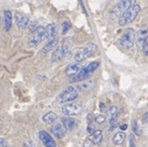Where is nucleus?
<instances>
[{
    "instance_id": "obj_34",
    "label": "nucleus",
    "mask_w": 148,
    "mask_h": 147,
    "mask_svg": "<svg viewBox=\"0 0 148 147\" xmlns=\"http://www.w3.org/2000/svg\"><path fill=\"white\" fill-rule=\"evenodd\" d=\"M120 128H121V130H123V131H124V130H127V128H128V125H125V124H124V125H122Z\"/></svg>"
},
{
    "instance_id": "obj_24",
    "label": "nucleus",
    "mask_w": 148,
    "mask_h": 147,
    "mask_svg": "<svg viewBox=\"0 0 148 147\" xmlns=\"http://www.w3.org/2000/svg\"><path fill=\"white\" fill-rule=\"evenodd\" d=\"M98 67H99V63H98V61H93V63H89V65H88L87 67H85L92 74L93 71H95L96 69H98Z\"/></svg>"
},
{
    "instance_id": "obj_9",
    "label": "nucleus",
    "mask_w": 148,
    "mask_h": 147,
    "mask_svg": "<svg viewBox=\"0 0 148 147\" xmlns=\"http://www.w3.org/2000/svg\"><path fill=\"white\" fill-rule=\"evenodd\" d=\"M39 138L42 141L45 147H56V143L52 139V137L48 134L45 131H40L39 132Z\"/></svg>"
},
{
    "instance_id": "obj_35",
    "label": "nucleus",
    "mask_w": 148,
    "mask_h": 147,
    "mask_svg": "<svg viewBox=\"0 0 148 147\" xmlns=\"http://www.w3.org/2000/svg\"><path fill=\"white\" fill-rule=\"evenodd\" d=\"M143 121H144V122H147V121H148V113H146L145 115H144V117H143Z\"/></svg>"
},
{
    "instance_id": "obj_20",
    "label": "nucleus",
    "mask_w": 148,
    "mask_h": 147,
    "mask_svg": "<svg viewBox=\"0 0 148 147\" xmlns=\"http://www.w3.org/2000/svg\"><path fill=\"white\" fill-rule=\"evenodd\" d=\"M108 115H109V124H110V125H113V124L116 122L118 117H119L118 107H116V106H111V107L108 109Z\"/></svg>"
},
{
    "instance_id": "obj_31",
    "label": "nucleus",
    "mask_w": 148,
    "mask_h": 147,
    "mask_svg": "<svg viewBox=\"0 0 148 147\" xmlns=\"http://www.w3.org/2000/svg\"><path fill=\"white\" fill-rule=\"evenodd\" d=\"M0 147H7V143L4 138H0Z\"/></svg>"
},
{
    "instance_id": "obj_6",
    "label": "nucleus",
    "mask_w": 148,
    "mask_h": 147,
    "mask_svg": "<svg viewBox=\"0 0 148 147\" xmlns=\"http://www.w3.org/2000/svg\"><path fill=\"white\" fill-rule=\"evenodd\" d=\"M79 96L78 91L74 87H68L64 91H62L58 96V101L61 103L64 102H72L75 99H77Z\"/></svg>"
},
{
    "instance_id": "obj_15",
    "label": "nucleus",
    "mask_w": 148,
    "mask_h": 147,
    "mask_svg": "<svg viewBox=\"0 0 148 147\" xmlns=\"http://www.w3.org/2000/svg\"><path fill=\"white\" fill-rule=\"evenodd\" d=\"M81 69H82V67H81V65H79L78 63H71V65H69L68 67H66V69H65V75L68 77H74V76H76Z\"/></svg>"
},
{
    "instance_id": "obj_28",
    "label": "nucleus",
    "mask_w": 148,
    "mask_h": 147,
    "mask_svg": "<svg viewBox=\"0 0 148 147\" xmlns=\"http://www.w3.org/2000/svg\"><path fill=\"white\" fill-rule=\"evenodd\" d=\"M71 29V25L69 22L62 23V33H66Z\"/></svg>"
},
{
    "instance_id": "obj_14",
    "label": "nucleus",
    "mask_w": 148,
    "mask_h": 147,
    "mask_svg": "<svg viewBox=\"0 0 148 147\" xmlns=\"http://www.w3.org/2000/svg\"><path fill=\"white\" fill-rule=\"evenodd\" d=\"M61 124H62L63 127L65 128V130L72 131L77 127L78 122H77L75 119H73V117H62V119H61Z\"/></svg>"
},
{
    "instance_id": "obj_5",
    "label": "nucleus",
    "mask_w": 148,
    "mask_h": 147,
    "mask_svg": "<svg viewBox=\"0 0 148 147\" xmlns=\"http://www.w3.org/2000/svg\"><path fill=\"white\" fill-rule=\"evenodd\" d=\"M61 110H62L63 115L72 117V115H78L82 113V111L84 110V106L80 102H72V103L63 105Z\"/></svg>"
},
{
    "instance_id": "obj_1",
    "label": "nucleus",
    "mask_w": 148,
    "mask_h": 147,
    "mask_svg": "<svg viewBox=\"0 0 148 147\" xmlns=\"http://www.w3.org/2000/svg\"><path fill=\"white\" fill-rule=\"evenodd\" d=\"M141 11V7L138 4H134L133 6H131L127 11H125L119 19V24L120 26H126L131 23H133L136 20V17Z\"/></svg>"
},
{
    "instance_id": "obj_36",
    "label": "nucleus",
    "mask_w": 148,
    "mask_h": 147,
    "mask_svg": "<svg viewBox=\"0 0 148 147\" xmlns=\"http://www.w3.org/2000/svg\"><path fill=\"white\" fill-rule=\"evenodd\" d=\"M0 25H1V15H0Z\"/></svg>"
},
{
    "instance_id": "obj_21",
    "label": "nucleus",
    "mask_w": 148,
    "mask_h": 147,
    "mask_svg": "<svg viewBox=\"0 0 148 147\" xmlns=\"http://www.w3.org/2000/svg\"><path fill=\"white\" fill-rule=\"evenodd\" d=\"M125 139H126V134L124 132H118L112 137V142L116 145H121L125 142Z\"/></svg>"
},
{
    "instance_id": "obj_7",
    "label": "nucleus",
    "mask_w": 148,
    "mask_h": 147,
    "mask_svg": "<svg viewBox=\"0 0 148 147\" xmlns=\"http://www.w3.org/2000/svg\"><path fill=\"white\" fill-rule=\"evenodd\" d=\"M44 38H46V28L44 27H38L36 29L35 33L32 36L30 40V45L31 46H37L38 44H40L44 40Z\"/></svg>"
},
{
    "instance_id": "obj_22",
    "label": "nucleus",
    "mask_w": 148,
    "mask_h": 147,
    "mask_svg": "<svg viewBox=\"0 0 148 147\" xmlns=\"http://www.w3.org/2000/svg\"><path fill=\"white\" fill-rule=\"evenodd\" d=\"M56 119H57L56 113H52V111H50V113H47L46 115H43V117H42L43 122H44V123H46V124H52V123H54V122L56 121Z\"/></svg>"
},
{
    "instance_id": "obj_11",
    "label": "nucleus",
    "mask_w": 148,
    "mask_h": 147,
    "mask_svg": "<svg viewBox=\"0 0 148 147\" xmlns=\"http://www.w3.org/2000/svg\"><path fill=\"white\" fill-rule=\"evenodd\" d=\"M147 37H148V29L146 28V27H143V28L138 31L137 35H136V38H137L138 46H139L141 49L144 45V42L147 39Z\"/></svg>"
},
{
    "instance_id": "obj_4",
    "label": "nucleus",
    "mask_w": 148,
    "mask_h": 147,
    "mask_svg": "<svg viewBox=\"0 0 148 147\" xmlns=\"http://www.w3.org/2000/svg\"><path fill=\"white\" fill-rule=\"evenodd\" d=\"M136 0H120L118 3H116L113 8L111 9L110 14L112 16H121L125 11H127L131 6H133L135 4Z\"/></svg>"
},
{
    "instance_id": "obj_2",
    "label": "nucleus",
    "mask_w": 148,
    "mask_h": 147,
    "mask_svg": "<svg viewBox=\"0 0 148 147\" xmlns=\"http://www.w3.org/2000/svg\"><path fill=\"white\" fill-rule=\"evenodd\" d=\"M97 50V46L94 43H88L86 46H84L82 49H80L76 54H75V60L76 63H82L88 57L92 56L95 51Z\"/></svg>"
},
{
    "instance_id": "obj_27",
    "label": "nucleus",
    "mask_w": 148,
    "mask_h": 147,
    "mask_svg": "<svg viewBox=\"0 0 148 147\" xmlns=\"http://www.w3.org/2000/svg\"><path fill=\"white\" fill-rule=\"evenodd\" d=\"M129 147H136L134 134H130V136H129Z\"/></svg>"
},
{
    "instance_id": "obj_17",
    "label": "nucleus",
    "mask_w": 148,
    "mask_h": 147,
    "mask_svg": "<svg viewBox=\"0 0 148 147\" xmlns=\"http://www.w3.org/2000/svg\"><path fill=\"white\" fill-rule=\"evenodd\" d=\"M3 24H4V29L6 31H9L12 26V13L10 10L3 11Z\"/></svg>"
},
{
    "instance_id": "obj_26",
    "label": "nucleus",
    "mask_w": 148,
    "mask_h": 147,
    "mask_svg": "<svg viewBox=\"0 0 148 147\" xmlns=\"http://www.w3.org/2000/svg\"><path fill=\"white\" fill-rule=\"evenodd\" d=\"M94 121H95V123H97L98 125H101V124H103L105 122V117L103 115H98L95 117Z\"/></svg>"
},
{
    "instance_id": "obj_10",
    "label": "nucleus",
    "mask_w": 148,
    "mask_h": 147,
    "mask_svg": "<svg viewBox=\"0 0 148 147\" xmlns=\"http://www.w3.org/2000/svg\"><path fill=\"white\" fill-rule=\"evenodd\" d=\"M57 36V26L55 24H49L46 28V39L48 42L56 39Z\"/></svg>"
},
{
    "instance_id": "obj_23",
    "label": "nucleus",
    "mask_w": 148,
    "mask_h": 147,
    "mask_svg": "<svg viewBox=\"0 0 148 147\" xmlns=\"http://www.w3.org/2000/svg\"><path fill=\"white\" fill-rule=\"evenodd\" d=\"M56 43H57V39H54L53 41L48 42L47 45H46L45 47H44L43 49H42V51H43L44 53H47V52L51 51L52 49H54V47H55V45H56Z\"/></svg>"
},
{
    "instance_id": "obj_13",
    "label": "nucleus",
    "mask_w": 148,
    "mask_h": 147,
    "mask_svg": "<svg viewBox=\"0 0 148 147\" xmlns=\"http://www.w3.org/2000/svg\"><path fill=\"white\" fill-rule=\"evenodd\" d=\"M94 81H82L81 83H79L78 85H77V89H78L79 91H81V92H88V91L92 90V89L94 88Z\"/></svg>"
},
{
    "instance_id": "obj_30",
    "label": "nucleus",
    "mask_w": 148,
    "mask_h": 147,
    "mask_svg": "<svg viewBox=\"0 0 148 147\" xmlns=\"http://www.w3.org/2000/svg\"><path fill=\"white\" fill-rule=\"evenodd\" d=\"M87 132H88V134H89V135L93 134V133L95 132V128H94V126L92 125V124H89V125H88V127H87Z\"/></svg>"
},
{
    "instance_id": "obj_12",
    "label": "nucleus",
    "mask_w": 148,
    "mask_h": 147,
    "mask_svg": "<svg viewBox=\"0 0 148 147\" xmlns=\"http://www.w3.org/2000/svg\"><path fill=\"white\" fill-rule=\"evenodd\" d=\"M90 76H91V73L86 67H83V69L77 74L76 76L73 77L72 82H82V81L87 80Z\"/></svg>"
},
{
    "instance_id": "obj_25",
    "label": "nucleus",
    "mask_w": 148,
    "mask_h": 147,
    "mask_svg": "<svg viewBox=\"0 0 148 147\" xmlns=\"http://www.w3.org/2000/svg\"><path fill=\"white\" fill-rule=\"evenodd\" d=\"M132 130H133V134L137 135V136L141 135V130H140L139 125H138L137 122H133V124H132Z\"/></svg>"
},
{
    "instance_id": "obj_16",
    "label": "nucleus",
    "mask_w": 148,
    "mask_h": 147,
    "mask_svg": "<svg viewBox=\"0 0 148 147\" xmlns=\"http://www.w3.org/2000/svg\"><path fill=\"white\" fill-rule=\"evenodd\" d=\"M15 21H16V25H18L20 28H26L29 25V17L26 14L21 12H16L15 13Z\"/></svg>"
},
{
    "instance_id": "obj_3",
    "label": "nucleus",
    "mask_w": 148,
    "mask_h": 147,
    "mask_svg": "<svg viewBox=\"0 0 148 147\" xmlns=\"http://www.w3.org/2000/svg\"><path fill=\"white\" fill-rule=\"evenodd\" d=\"M136 40V34L133 29L128 28L123 32L120 39V44L126 49H130L134 46Z\"/></svg>"
},
{
    "instance_id": "obj_32",
    "label": "nucleus",
    "mask_w": 148,
    "mask_h": 147,
    "mask_svg": "<svg viewBox=\"0 0 148 147\" xmlns=\"http://www.w3.org/2000/svg\"><path fill=\"white\" fill-rule=\"evenodd\" d=\"M24 147H36V146H35V145H34V144H33L32 142H29V141H28V142L25 143Z\"/></svg>"
},
{
    "instance_id": "obj_29",
    "label": "nucleus",
    "mask_w": 148,
    "mask_h": 147,
    "mask_svg": "<svg viewBox=\"0 0 148 147\" xmlns=\"http://www.w3.org/2000/svg\"><path fill=\"white\" fill-rule=\"evenodd\" d=\"M142 50H143L144 54L148 57V37H147V39H146V41L144 42V45H143V47H142Z\"/></svg>"
},
{
    "instance_id": "obj_8",
    "label": "nucleus",
    "mask_w": 148,
    "mask_h": 147,
    "mask_svg": "<svg viewBox=\"0 0 148 147\" xmlns=\"http://www.w3.org/2000/svg\"><path fill=\"white\" fill-rule=\"evenodd\" d=\"M68 51H69V49H68V47H66V45H62V46H59V47L55 48L52 55H51V60H52L53 63L60 61L61 59L66 55Z\"/></svg>"
},
{
    "instance_id": "obj_33",
    "label": "nucleus",
    "mask_w": 148,
    "mask_h": 147,
    "mask_svg": "<svg viewBox=\"0 0 148 147\" xmlns=\"http://www.w3.org/2000/svg\"><path fill=\"white\" fill-rule=\"evenodd\" d=\"M99 107H100V109L102 110V111H104V110H105V105H104V103H102V102H100V104H99Z\"/></svg>"
},
{
    "instance_id": "obj_19",
    "label": "nucleus",
    "mask_w": 148,
    "mask_h": 147,
    "mask_svg": "<svg viewBox=\"0 0 148 147\" xmlns=\"http://www.w3.org/2000/svg\"><path fill=\"white\" fill-rule=\"evenodd\" d=\"M102 137H103V134H102V131L101 130H95V132L93 134L90 135L89 137V141L93 144H99V143L102 141Z\"/></svg>"
},
{
    "instance_id": "obj_18",
    "label": "nucleus",
    "mask_w": 148,
    "mask_h": 147,
    "mask_svg": "<svg viewBox=\"0 0 148 147\" xmlns=\"http://www.w3.org/2000/svg\"><path fill=\"white\" fill-rule=\"evenodd\" d=\"M51 131L55 135V137H57L59 139H61L65 135V128L63 127L62 124L57 123L55 125H53L52 128H51Z\"/></svg>"
}]
</instances>
